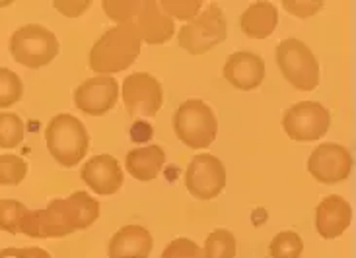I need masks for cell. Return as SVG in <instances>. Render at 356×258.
<instances>
[{"label":"cell","instance_id":"19","mask_svg":"<svg viewBox=\"0 0 356 258\" xmlns=\"http://www.w3.org/2000/svg\"><path fill=\"white\" fill-rule=\"evenodd\" d=\"M165 163V152L160 146H146V148H136L127 153V171L136 181H154L160 175Z\"/></svg>","mask_w":356,"mask_h":258},{"label":"cell","instance_id":"7","mask_svg":"<svg viewBox=\"0 0 356 258\" xmlns=\"http://www.w3.org/2000/svg\"><path fill=\"white\" fill-rule=\"evenodd\" d=\"M228 35V24L220 6L209 4L197 18L177 31L179 47L189 55H204Z\"/></svg>","mask_w":356,"mask_h":258},{"label":"cell","instance_id":"9","mask_svg":"<svg viewBox=\"0 0 356 258\" xmlns=\"http://www.w3.org/2000/svg\"><path fill=\"white\" fill-rule=\"evenodd\" d=\"M185 187L197 200H212L226 187V167L211 153H199L185 171Z\"/></svg>","mask_w":356,"mask_h":258},{"label":"cell","instance_id":"11","mask_svg":"<svg viewBox=\"0 0 356 258\" xmlns=\"http://www.w3.org/2000/svg\"><path fill=\"white\" fill-rule=\"evenodd\" d=\"M306 169L316 181L323 184H337L350 175L353 157L347 148L341 144H321L308 157Z\"/></svg>","mask_w":356,"mask_h":258},{"label":"cell","instance_id":"8","mask_svg":"<svg viewBox=\"0 0 356 258\" xmlns=\"http://www.w3.org/2000/svg\"><path fill=\"white\" fill-rule=\"evenodd\" d=\"M282 128L290 140L300 144L316 142L331 128V115L318 101H300L286 109L282 117Z\"/></svg>","mask_w":356,"mask_h":258},{"label":"cell","instance_id":"24","mask_svg":"<svg viewBox=\"0 0 356 258\" xmlns=\"http://www.w3.org/2000/svg\"><path fill=\"white\" fill-rule=\"evenodd\" d=\"M24 96V84L16 72L10 68H0V109L16 105Z\"/></svg>","mask_w":356,"mask_h":258},{"label":"cell","instance_id":"22","mask_svg":"<svg viewBox=\"0 0 356 258\" xmlns=\"http://www.w3.org/2000/svg\"><path fill=\"white\" fill-rule=\"evenodd\" d=\"M270 258H300L304 252V241L294 231H280L269 245Z\"/></svg>","mask_w":356,"mask_h":258},{"label":"cell","instance_id":"31","mask_svg":"<svg viewBox=\"0 0 356 258\" xmlns=\"http://www.w3.org/2000/svg\"><path fill=\"white\" fill-rule=\"evenodd\" d=\"M19 257L22 258H53L45 249H39V247H26V249H19Z\"/></svg>","mask_w":356,"mask_h":258},{"label":"cell","instance_id":"3","mask_svg":"<svg viewBox=\"0 0 356 258\" xmlns=\"http://www.w3.org/2000/svg\"><path fill=\"white\" fill-rule=\"evenodd\" d=\"M45 140L49 153L63 167L78 165L90 148V136L84 123L68 113H60L51 119L45 130Z\"/></svg>","mask_w":356,"mask_h":258},{"label":"cell","instance_id":"12","mask_svg":"<svg viewBox=\"0 0 356 258\" xmlns=\"http://www.w3.org/2000/svg\"><path fill=\"white\" fill-rule=\"evenodd\" d=\"M119 97V86L115 78L96 76L88 78L74 89V105L90 117H102L109 113L117 103Z\"/></svg>","mask_w":356,"mask_h":258},{"label":"cell","instance_id":"14","mask_svg":"<svg viewBox=\"0 0 356 258\" xmlns=\"http://www.w3.org/2000/svg\"><path fill=\"white\" fill-rule=\"evenodd\" d=\"M224 78L236 89L241 92L255 89L265 80V60L250 51H238L226 58Z\"/></svg>","mask_w":356,"mask_h":258},{"label":"cell","instance_id":"18","mask_svg":"<svg viewBox=\"0 0 356 258\" xmlns=\"http://www.w3.org/2000/svg\"><path fill=\"white\" fill-rule=\"evenodd\" d=\"M279 24V10L273 2H253L243 10L240 19L241 31L251 39H267Z\"/></svg>","mask_w":356,"mask_h":258},{"label":"cell","instance_id":"27","mask_svg":"<svg viewBox=\"0 0 356 258\" xmlns=\"http://www.w3.org/2000/svg\"><path fill=\"white\" fill-rule=\"evenodd\" d=\"M160 8L164 10L170 18L174 16L175 19H181V22H193L201 14L202 2L199 0H162Z\"/></svg>","mask_w":356,"mask_h":258},{"label":"cell","instance_id":"6","mask_svg":"<svg viewBox=\"0 0 356 258\" xmlns=\"http://www.w3.org/2000/svg\"><path fill=\"white\" fill-rule=\"evenodd\" d=\"M275 60L280 74L300 92H312L319 86V64L312 49L300 39H284L277 45Z\"/></svg>","mask_w":356,"mask_h":258},{"label":"cell","instance_id":"29","mask_svg":"<svg viewBox=\"0 0 356 258\" xmlns=\"http://www.w3.org/2000/svg\"><path fill=\"white\" fill-rule=\"evenodd\" d=\"M282 6L286 12H290L292 16H296L300 19H306L312 18V16H316L319 10L323 8V2H306V0H296V2H292V0H286V2H282Z\"/></svg>","mask_w":356,"mask_h":258},{"label":"cell","instance_id":"26","mask_svg":"<svg viewBox=\"0 0 356 258\" xmlns=\"http://www.w3.org/2000/svg\"><path fill=\"white\" fill-rule=\"evenodd\" d=\"M102 8L109 18L119 24H135L140 0H104Z\"/></svg>","mask_w":356,"mask_h":258},{"label":"cell","instance_id":"30","mask_svg":"<svg viewBox=\"0 0 356 258\" xmlns=\"http://www.w3.org/2000/svg\"><path fill=\"white\" fill-rule=\"evenodd\" d=\"M90 6H92V2H88V0H63V2L57 0V2H53V8L58 10L67 18H78V16H82Z\"/></svg>","mask_w":356,"mask_h":258},{"label":"cell","instance_id":"1","mask_svg":"<svg viewBox=\"0 0 356 258\" xmlns=\"http://www.w3.org/2000/svg\"><path fill=\"white\" fill-rule=\"evenodd\" d=\"M99 218V202L88 192H72L43 210H29L22 233L33 239H60L76 230H86Z\"/></svg>","mask_w":356,"mask_h":258},{"label":"cell","instance_id":"10","mask_svg":"<svg viewBox=\"0 0 356 258\" xmlns=\"http://www.w3.org/2000/svg\"><path fill=\"white\" fill-rule=\"evenodd\" d=\"M123 103L129 115L156 117L164 103V89L160 80L148 72H133L123 82Z\"/></svg>","mask_w":356,"mask_h":258},{"label":"cell","instance_id":"15","mask_svg":"<svg viewBox=\"0 0 356 258\" xmlns=\"http://www.w3.org/2000/svg\"><path fill=\"white\" fill-rule=\"evenodd\" d=\"M135 28L140 39L148 45H162L175 33L174 18H170L156 0H140Z\"/></svg>","mask_w":356,"mask_h":258},{"label":"cell","instance_id":"2","mask_svg":"<svg viewBox=\"0 0 356 258\" xmlns=\"http://www.w3.org/2000/svg\"><path fill=\"white\" fill-rule=\"evenodd\" d=\"M143 39L136 31L135 24L113 26L94 43L88 55V67L99 76H111L123 72L135 64L140 55Z\"/></svg>","mask_w":356,"mask_h":258},{"label":"cell","instance_id":"23","mask_svg":"<svg viewBox=\"0 0 356 258\" xmlns=\"http://www.w3.org/2000/svg\"><path fill=\"white\" fill-rule=\"evenodd\" d=\"M26 126L16 113H0V148L12 150L24 140Z\"/></svg>","mask_w":356,"mask_h":258},{"label":"cell","instance_id":"17","mask_svg":"<svg viewBox=\"0 0 356 258\" xmlns=\"http://www.w3.org/2000/svg\"><path fill=\"white\" fill-rule=\"evenodd\" d=\"M154 239L143 225H125L109 241V258H148L152 252Z\"/></svg>","mask_w":356,"mask_h":258},{"label":"cell","instance_id":"5","mask_svg":"<svg viewBox=\"0 0 356 258\" xmlns=\"http://www.w3.org/2000/svg\"><path fill=\"white\" fill-rule=\"evenodd\" d=\"M175 136L191 150L209 148L218 134V121L209 103L202 99H187L174 115Z\"/></svg>","mask_w":356,"mask_h":258},{"label":"cell","instance_id":"32","mask_svg":"<svg viewBox=\"0 0 356 258\" xmlns=\"http://www.w3.org/2000/svg\"><path fill=\"white\" fill-rule=\"evenodd\" d=\"M0 258H22V257H19V249H16V247H8V249L0 250Z\"/></svg>","mask_w":356,"mask_h":258},{"label":"cell","instance_id":"16","mask_svg":"<svg viewBox=\"0 0 356 258\" xmlns=\"http://www.w3.org/2000/svg\"><path fill=\"white\" fill-rule=\"evenodd\" d=\"M353 210L343 196L329 194L316 208V230L323 239H337L348 230Z\"/></svg>","mask_w":356,"mask_h":258},{"label":"cell","instance_id":"4","mask_svg":"<svg viewBox=\"0 0 356 258\" xmlns=\"http://www.w3.org/2000/svg\"><path fill=\"white\" fill-rule=\"evenodd\" d=\"M10 55L26 68H43L57 58V35L41 24H26L10 35Z\"/></svg>","mask_w":356,"mask_h":258},{"label":"cell","instance_id":"13","mask_svg":"<svg viewBox=\"0 0 356 258\" xmlns=\"http://www.w3.org/2000/svg\"><path fill=\"white\" fill-rule=\"evenodd\" d=\"M80 177L99 196H111L123 187V169L109 153H99L88 160L80 171Z\"/></svg>","mask_w":356,"mask_h":258},{"label":"cell","instance_id":"21","mask_svg":"<svg viewBox=\"0 0 356 258\" xmlns=\"http://www.w3.org/2000/svg\"><path fill=\"white\" fill-rule=\"evenodd\" d=\"M28 206L12 198L0 200V231H6L10 235L22 233V225L28 216Z\"/></svg>","mask_w":356,"mask_h":258},{"label":"cell","instance_id":"20","mask_svg":"<svg viewBox=\"0 0 356 258\" xmlns=\"http://www.w3.org/2000/svg\"><path fill=\"white\" fill-rule=\"evenodd\" d=\"M236 237L228 230H214L204 241L202 258H234L236 257Z\"/></svg>","mask_w":356,"mask_h":258},{"label":"cell","instance_id":"25","mask_svg":"<svg viewBox=\"0 0 356 258\" xmlns=\"http://www.w3.org/2000/svg\"><path fill=\"white\" fill-rule=\"evenodd\" d=\"M28 175V163L19 155L4 153L0 155V184L2 187H14L26 179Z\"/></svg>","mask_w":356,"mask_h":258},{"label":"cell","instance_id":"28","mask_svg":"<svg viewBox=\"0 0 356 258\" xmlns=\"http://www.w3.org/2000/svg\"><path fill=\"white\" fill-rule=\"evenodd\" d=\"M162 258H202V250L195 241L179 237L165 245Z\"/></svg>","mask_w":356,"mask_h":258}]
</instances>
